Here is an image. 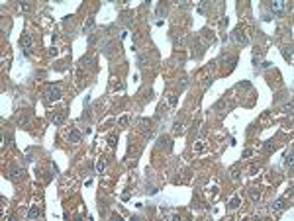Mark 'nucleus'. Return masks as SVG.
<instances>
[{
	"mask_svg": "<svg viewBox=\"0 0 294 221\" xmlns=\"http://www.w3.org/2000/svg\"><path fill=\"white\" fill-rule=\"evenodd\" d=\"M269 8H271V12H273L275 18H282V16L286 14V10H290V4L284 2V0H275V2L269 4Z\"/></svg>",
	"mask_w": 294,
	"mask_h": 221,
	"instance_id": "obj_1",
	"label": "nucleus"
},
{
	"mask_svg": "<svg viewBox=\"0 0 294 221\" xmlns=\"http://www.w3.org/2000/svg\"><path fill=\"white\" fill-rule=\"evenodd\" d=\"M20 45H22V49H24V53H26V55H30V53H31L34 41H31V35H30L28 31L22 33V37H20Z\"/></svg>",
	"mask_w": 294,
	"mask_h": 221,
	"instance_id": "obj_2",
	"label": "nucleus"
},
{
	"mask_svg": "<svg viewBox=\"0 0 294 221\" xmlns=\"http://www.w3.org/2000/svg\"><path fill=\"white\" fill-rule=\"evenodd\" d=\"M61 96H63V94H61L59 86H53V84H51V86L47 88V100H49V102H55V100H59Z\"/></svg>",
	"mask_w": 294,
	"mask_h": 221,
	"instance_id": "obj_3",
	"label": "nucleus"
},
{
	"mask_svg": "<svg viewBox=\"0 0 294 221\" xmlns=\"http://www.w3.org/2000/svg\"><path fill=\"white\" fill-rule=\"evenodd\" d=\"M233 41H235L237 45H247V43H249L247 35H245L241 30H235V31H233Z\"/></svg>",
	"mask_w": 294,
	"mask_h": 221,
	"instance_id": "obj_4",
	"label": "nucleus"
},
{
	"mask_svg": "<svg viewBox=\"0 0 294 221\" xmlns=\"http://www.w3.org/2000/svg\"><path fill=\"white\" fill-rule=\"evenodd\" d=\"M22 176H24V168L18 166V164H12L10 166V178L12 180H20Z\"/></svg>",
	"mask_w": 294,
	"mask_h": 221,
	"instance_id": "obj_5",
	"label": "nucleus"
},
{
	"mask_svg": "<svg viewBox=\"0 0 294 221\" xmlns=\"http://www.w3.org/2000/svg\"><path fill=\"white\" fill-rule=\"evenodd\" d=\"M94 26H96V20H94V16H90L88 20H86V24L82 26V33H92V30H94Z\"/></svg>",
	"mask_w": 294,
	"mask_h": 221,
	"instance_id": "obj_6",
	"label": "nucleus"
},
{
	"mask_svg": "<svg viewBox=\"0 0 294 221\" xmlns=\"http://www.w3.org/2000/svg\"><path fill=\"white\" fill-rule=\"evenodd\" d=\"M67 139H69V143H78V141L82 139V133L78 131V129H71L69 135H67Z\"/></svg>",
	"mask_w": 294,
	"mask_h": 221,
	"instance_id": "obj_7",
	"label": "nucleus"
},
{
	"mask_svg": "<svg viewBox=\"0 0 294 221\" xmlns=\"http://www.w3.org/2000/svg\"><path fill=\"white\" fill-rule=\"evenodd\" d=\"M273 210H275L276 213H282V211L286 210V200H284V198H279L275 203H273Z\"/></svg>",
	"mask_w": 294,
	"mask_h": 221,
	"instance_id": "obj_8",
	"label": "nucleus"
},
{
	"mask_svg": "<svg viewBox=\"0 0 294 221\" xmlns=\"http://www.w3.org/2000/svg\"><path fill=\"white\" fill-rule=\"evenodd\" d=\"M280 51H282V57H284V61H288V63H292V45H282V47H280Z\"/></svg>",
	"mask_w": 294,
	"mask_h": 221,
	"instance_id": "obj_9",
	"label": "nucleus"
},
{
	"mask_svg": "<svg viewBox=\"0 0 294 221\" xmlns=\"http://www.w3.org/2000/svg\"><path fill=\"white\" fill-rule=\"evenodd\" d=\"M157 147H165L167 151H171V149H173V143H171V139H169V137L161 135V137H159V143H157Z\"/></svg>",
	"mask_w": 294,
	"mask_h": 221,
	"instance_id": "obj_10",
	"label": "nucleus"
},
{
	"mask_svg": "<svg viewBox=\"0 0 294 221\" xmlns=\"http://www.w3.org/2000/svg\"><path fill=\"white\" fill-rule=\"evenodd\" d=\"M114 47H116V43H114V41H106V43L102 45V53H104L106 57H110L112 53H114Z\"/></svg>",
	"mask_w": 294,
	"mask_h": 221,
	"instance_id": "obj_11",
	"label": "nucleus"
},
{
	"mask_svg": "<svg viewBox=\"0 0 294 221\" xmlns=\"http://www.w3.org/2000/svg\"><path fill=\"white\" fill-rule=\"evenodd\" d=\"M39 215H41L39 207H37V206H31L30 211H28V219H35V217H39Z\"/></svg>",
	"mask_w": 294,
	"mask_h": 221,
	"instance_id": "obj_12",
	"label": "nucleus"
},
{
	"mask_svg": "<svg viewBox=\"0 0 294 221\" xmlns=\"http://www.w3.org/2000/svg\"><path fill=\"white\" fill-rule=\"evenodd\" d=\"M227 206H230V210H237V207L241 206V198H239V196H233V198L230 200V203H227Z\"/></svg>",
	"mask_w": 294,
	"mask_h": 221,
	"instance_id": "obj_13",
	"label": "nucleus"
},
{
	"mask_svg": "<svg viewBox=\"0 0 294 221\" xmlns=\"http://www.w3.org/2000/svg\"><path fill=\"white\" fill-rule=\"evenodd\" d=\"M249 196H251V200H253V202H259V198H261V192H259L257 188H251V190H249Z\"/></svg>",
	"mask_w": 294,
	"mask_h": 221,
	"instance_id": "obj_14",
	"label": "nucleus"
},
{
	"mask_svg": "<svg viewBox=\"0 0 294 221\" xmlns=\"http://www.w3.org/2000/svg\"><path fill=\"white\" fill-rule=\"evenodd\" d=\"M63 122H65V114L53 115V123H55V125H63Z\"/></svg>",
	"mask_w": 294,
	"mask_h": 221,
	"instance_id": "obj_15",
	"label": "nucleus"
},
{
	"mask_svg": "<svg viewBox=\"0 0 294 221\" xmlns=\"http://www.w3.org/2000/svg\"><path fill=\"white\" fill-rule=\"evenodd\" d=\"M28 123H30V115H28V114H22L18 118V125H28Z\"/></svg>",
	"mask_w": 294,
	"mask_h": 221,
	"instance_id": "obj_16",
	"label": "nucleus"
},
{
	"mask_svg": "<svg viewBox=\"0 0 294 221\" xmlns=\"http://www.w3.org/2000/svg\"><path fill=\"white\" fill-rule=\"evenodd\" d=\"M104 166H106V161H104V158H98V162H96V166H94V168H96V172L100 174L102 170H104Z\"/></svg>",
	"mask_w": 294,
	"mask_h": 221,
	"instance_id": "obj_17",
	"label": "nucleus"
},
{
	"mask_svg": "<svg viewBox=\"0 0 294 221\" xmlns=\"http://www.w3.org/2000/svg\"><path fill=\"white\" fill-rule=\"evenodd\" d=\"M230 174H231V180H239V168L237 166H233V168L230 170Z\"/></svg>",
	"mask_w": 294,
	"mask_h": 221,
	"instance_id": "obj_18",
	"label": "nucleus"
},
{
	"mask_svg": "<svg viewBox=\"0 0 294 221\" xmlns=\"http://www.w3.org/2000/svg\"><path fill=\"white\" fill-rule=\"evenodd\" d=\"M96 39H98V33H96V31H92V33L88 35V45H90V47H92V45L96 43Z\"/></svg>",
	"mask_w": 294,
	"mask_h": 221,
	"instance_id": "obj_19",
	"label": "nucleus"
},
{
	"mask_svg": "<svg viewBox=\"0 0 294 221\" xmlns=\"http://www.w3.org/2000/svg\"><path fill=\"white\" fill-rule=\"evenodd\" d=\"M284 164H286V166H292V151H288L286 155H284Z\"/></svg>",
	"mask_w": 294,
	"mask_h": 221,
	"instance_id": "obj_20",
	"label": "nucleus"
},
{
	"mask_svg": "<svg viewBox=\"0 0 294 221\" xmlns=\"http://www.w3.org/2000/svg\"><path fill=\"white\" fill-rule=\"evenodd\" d=\"M137 65L139 67H147L145 65V55H143V53H139V55H137Z\"/></svg>",
	"mask_w": 294,
	"mask_h": 221,
	"instance_id": "obj_21",
	"label": "nucleus"
},
{
	"mask_svg": "<svg viewBox=\"0 0 294 221\" xmlns=\"http://www.w3.org/2000/svg\"><path fill=\"white\" fill-rule=\"evenodd\" d=\"M173 131H175V133H183L184 125H183V123H175V125H173Z\"/></svg>",
	"mask_w": 294,
	"mask_h": 221,
	"instance_id": "obj_22",
	"label": "nucleus"
},
{
	"mask_svg": "<svg viewBox=\"0 0 294 221\" xmlns=\"http://www.w3.org/2000/svg\"><path fill=\"white\" fill-rule=\"evenodd\" d=\"M116 143H118V137H116V135H110L108 137V145H110V147H116Z\"/></svg>",
	"mask_w": 294,
	"mask_h": 221,
	"instance_id": "obj_23",
	"label": "nucleus"
},
{
	"mask_svg": "<svg viewBox=\"0 0 294 221\" xmlns=\"http://www.w3.org/2000/svg\"><path fill=\"white\" fill-rule=\"evenodd\" d=\"M265 149H267V151L271 153V151H275L276 147H275V143H273V141H267V143H265Z\"/></svg>",
	"mask_w": 294,
	"mask_h": 221,
	"instance_id": "obj_24",
	"label": "nucleus"
},
{
	"mask_svg": "<svg viewBox=\"0 0 294 221\" xmlns=\"http://www.w3.org/2000/svg\"><path fill=\"white\" fill-rule=\"evenodd\" d=\"M194 151H204V141H196V145H194Z\"/></svg>",
	"mask_w": 294,
	"mask_h": 221,
	"instance_id": "obj_25",
	"label": "nucleus"
},
{
	"mask_svg": "<svg viewBox=\"0 0 294 221\" xmlns=\"http://www.w3.org/2000/svg\"><path fill=\"white\" fill-rule=\"evenodd\" d=\"M237 88H251V82L249 80H243V82H239V84H237Z\"/></svg>",
	"mask_w": 294,
	"mask_h": 221,
	"instance_id": "obj_26",
	"label": "nucleus"
},
{
	"mask_svg": "<svg viewBox=\"0 0 294 221\" xmlns=\"http://www.w3.org/2000/svg\"><path fill=\"white\" fill-rule=\"evenodd\" d=\"M177 102H179L177 94H171V98H169V104H171V106H177Z\"/></svg>",
	"mask_w": 294,
	"mask_h": 221,
	"instance_id": "obj_27",
	"label": "nucleus"
},
{
	"mask_svg": "<svg viewBox=\"0 0 294 221\" xmlns=\"http://www.w3.org/2000/svg\"><path fill=\"white\" fill-rule=\"evenodd\" d=\"M282 112H284V114H290V112H292V102H288L286 106L282 108Z\"/></svg>",
	"mask_w": 294,
	"mask_h": 221,
	"instance_id": "obj_28",
	"label": "nucleus"
},
{
	"mask_svg": "<svg viewBox=\"0 0 294 221\" xmlns=\"http://www.w3.org/2000/svg\"><path fill=\"white\" fill-rule=\"evenodd\" d=\"M251 155H253V149H245L243 151V158H249Z\"/></svg>",
	"mask_w": 294,
	"mask_h": 221,
	"instance_id": "obj_29",
	"label": "nucleus"
},
{
	"mask_svg": "<svg viewBox=\"0 0 294 221\" xmlns=\"http://www.w3.org/2000/svg\"><path fill=\"white\" fill-rule=\"evenodd\" d=\"M12 139H14V137H12V133H4V143H12Z\"/></svg>",
	"mask_w": 294,
	"mask_h": 221,
	"instance_id": "obj_30",
	"label": "nucleus"
},
{
	"mask_svg": "<svg viewBox=\"0 0 294 221\" xmlns=\"http://www.w3.org/2000/svg\"><path fill=\"white\" fill-rule=\"evenodd\" d=\"M261 67H263V69H271V67H273V63H271V61H265V63L261 65Z\"/></svg>",
	"mask_w": 294,
	"mask_h": 221,
	"instance_id": "obj_31",
	"label": "nucleus"
},
{
	"mask_svg": "<svg viewBox=\"0 0 294 221\" xmlns=\"http://www.w3.org/2000/svg\"><path fill=\"white\" fill-rule=\"evenodd\" d=\"M131 24H134V20H131V16H127V18H126V26H131Z\"/></svg>",
	"mask_w": 294,
	"mask_h": 221,
	"instance_id": "obj_32",
	"label": "nucleus"
},
{
	"mask_svg": "<svg viewBox=\"0 0 294 221\" xmlns=\"http://www.w3.org/2000/svg\"><path fill=\"white\" fill-rule=\"evenodd\" d=\"M120 125H127V118H120Z\"/></svg>",
	"mask_w": 294,
	"mask_h": 221,
	"instance_id": "obj_33",
	"label": "nucleus"
}]
</instances>
